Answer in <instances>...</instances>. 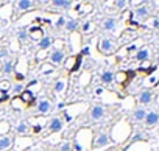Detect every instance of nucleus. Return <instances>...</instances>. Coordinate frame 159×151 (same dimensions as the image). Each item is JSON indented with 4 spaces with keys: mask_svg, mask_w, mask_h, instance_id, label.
<instances>
[{
    "mask_svg": "<svg viewBox=\"0 0 159 151\" xmlns=\"http://www.w3.org/2000/svg\"><path fill=\"white\" fill-rule=\"evenodd\" d=\"M151 11H153V2H143V3H140V5H137L134 8V13L133 14H134L136 19L145 20L151 14Z\"/></svg>",
    "mask_w": 159,
    "mask_h": 151,
    "instance_id": "f257e3e1",
    "label": "nucleus"
},
{
    "mask_svg": "<svg viewBox=\"0 0 159 151\" xmlns=\"http://www.w3.org/2000/svg\"><path fill=\"white\" fill-rule=\"evenodd\" d=\"M117 50V44L116 41H112L111 38H102L100 42H98V51L102 55H112L114 51Z\"/></svg>",
    "mask_w": 159,
    "mask_h": 151,
    "instance_id": "f03ea898",
    "label": "nucleus"
},
{
    "mask_svg": "<svg viewBox=\"0 0 159 151\" xmlns=\"http://www.w3.org/2000/svg\"><path fill=\"white\" fill-rule=\"evenodd\" d=\"M111 139H109V134L105 132V131H98L94 134V140H92V148H103L106 145H109Z\"/></svg>",
    "mask_w": 159,
    "mask_h": 151,
    "instance_id": "7ed1b4c3",
    "label": "nucleus"
},
{
    "mask_svg": "<svg viewBox=\"0 0 159 151\" xmlns=\"http://www.w3.org/2000/svg\"><path fill=\"white\" fill-rule=\"evenodd\" d=\"M64 128V118L59 115H55L50 118V122L47 123V131L48 132H61Z\"/></svg>",
    "mask_w": 159,
    "mask_h": 151,
    "instance_id": "20e7f679",
    "label": "nucleus"
},
{
    "mask_svg": "<svg viewBox=\"0 0 159 151\" xmlns=\"http://www.w3.org/2000/svg\"><path fill=\"white\" fill-rule=\"evenodd\" d=\"M36 111H38V114H41V115L50 114V112L53 111V103H52V100H48V98H41V100L38 101V104H36Z\"/></svg>",
    "mask_w": 159,
    "mask_h": 151,
    "instance_id": "39448f33",
    "label": "nucleus"
},
{
    "mask_svg": "<svg viewBox=\"0 0 159 151\" xmlns=\"http://www.w3.org/2000/svg\"><path fill=\"white\" fill-rule=\"evenodd\" d=\"M105 114H106V109H105L103 104H94L89 111V118L92 122H98L105 117Z\"/></svg>",
    "mask_w": 159,
    "mask_h": 151,
    "instance_id": "423d86ee",
    "label": "nucleus"
},
{
    "mask_svg": "<svg viewBox=\"0 0 159 151\" xmlns=\"http://www.w3.org/2000/svg\"><path fill=\"white\" fill-rule=\"evenodd\" d=\"M48 59H50L52 64H55V65H61V64H64V61H66V51L61 50V48H56V50H53V51L50 53Z\"/></svg>",
    "mask_w": 159,
    "mask_h": 151,
    "instance_id": "0eeeda50",
    "label": "nucleus"
},
{
    "mask_svg": "<svg viewBox=\"0 0 159 151\" xmlns=\"http://www.w3.org/2000/svg\"><path fill=\"white\" fill-rule=\"evenodd\" d=\"M145 126L147 128H153L159 123V112L157 111H147V115H145Z\"/></svg>",
    "mask_w": 159,
    "mask_h": 151,
    "instance_id": "6e6552de",
    "label": "nucleus"
},
{
    "mask_svg": "<svg viewBox=\"0 0 159 151\" xmlns=\"http://www.w3.org/2000/svg\"><path fill=\"white\" fill-rule=\"evenodd\" d=\"M14 145V137L10 135V134H5V135H0V151H7L10 148H13Z\"/></svg>",
    "mask_w": 159,
    "mask_h": 151,
    "instance_id": "1a4fd4ad",
    "label": "nucleus"
},
{
    "mask_svg": "<svg viewBox=\"0 0 159 151\" xmlns=\"http://www.w3.org/2000/svg\"><path fill=\"white\" fill-rule=\"evenodd\" d=\"M34 7V0H17L16 2V10L19 13H27Z\"/></svg>",
    "mask_w": 159,
    "mask_h": 151,
    "instance_id": "9d476101",
    "label": "nucleus"
},
{
    "mask_svg": "<svg viewBox=\"0 0 159 151\" xmlns=\"http://www.w3.org/2000/svg\"><path fill=\"white\" fill-rule=\"evenodd\" d=\"M116 27H117V17H114V16H108L102 22V28L105 31H112V30H116Z\"/></svg>",
    "mask_w": 159,
    "mask_h": 151,
    "instance_id": "9b49d317",
    "label": "nucleus"
},
{
    "mask_svg": "<svg viewBox=\"0 0 159 151\" xmlns=\"http://www.w3.org/2000/svg\"><path fill=\"white\" fill-rule=\"evenodd\" d=\"M100 81L103 83V84H111V83H114L116 81V75H114V72L112 70H103L102 72V75H100Z\"/></svg>",
    "mask_w": 159,
    "mask_h": 151,
    "instance_id": "f8f14e48",
    "label": "nucleus"
},
{
    "mask_svg": "<svg viewBox=\"0 0 159 151\" xmlns=\"http://www.w3.org/2000/svg\"><path fill=\"white\" fill-rule=\"evenodd\" d=\"M137 100H139L140 104H150V103L153 101V92H151V91H142V92L139 94Z\"/></svg>",
    "mask_w": 159,
    "mask_h": 151,
    "instance_id": "ddd939ff",
    "label": "nucleus"
},
{
    "mask_svg": "<svg viewBox=\"0 0 159 151\" xmlns=\"http://www.w3.org/2000/svg\"><path fill=\"white\" fill-rule=\"evenodd\" d=\"M16 132L20 134V135H27L30 132V125L27 120H19L17 125H16Z\"/></svg>",
    "mask_w": 159,
    "mask_h": 151,
    "instance_id": "4468645a",
    "label": "nucleus"
},
{
    "mask_svg": "<svg viewBox=\"0 0 159 151\" xmlns=\"http://www.w3.org/2000/svg\"><path fill=\"white\" fill-rule=\"evenodd\" d=\"M53 38H50V36H44L41 41H39V44H38V48L41 50V51H45V50H48L52 45H53Z\"/></svg>",
    "mask_w": 159,
    "mask_h": 151,
    "instance_id": "2eb2a0df",
    "label": "nucleus"
},
{
    "mask_svg": "<svg viewBox=\"0 0 159 151\" xmlns=\"http://www.w3.org/2000/svg\"><path fill=\"white\" fill-rule=\"evenodd\" d=\"M145 115H147V109L143 106H139L133 112V120L134 122H143L145 120Z\"/></svg>",
    "mask_w": 159,
    "mask_h": 151,
    "instance_id": "dca6fc26",
    "label": "nucleus"
},
{
    "mask_svg": "<svg viewBox=\"0 0 159 151\" xmlns=\"http://www.w3.org/2000/svg\"><path fill=\"white\" fill-rule=\"evenodd\" d=\"M78 27H80V20H78V19H67V22H66V25H64V28H66L67 33L76 31Z\"/></svg>",
    "mask_w": 159,
    "mask_h": 151,
    "instance_id": "f3484780",
    "label": "nucleus"
},
{
    "mask_svg": "<svg viewBox=\"0 0 159 151\" xmlns=\"http://www.w3.org/2000/svg\"><path fill=\"white\" fill-rule=\"evenodd\" d=\"M66 87H67V81L64 78H59V80L55 81L53 91H55V94H64L66 92Z\"/></svg>",
    "mask_w": 159,
    "mask_h": 151,
    "instance_id": "a211bd4d",
    "label": "nucleus"
},
{
    "mask_svg": "<svg viewBox=\"0 0 159 151\" xmlns=\"http://www.w3.org/2000/svg\"><path fill=\"white\" fill-rule=\"evenodd\" d=\"M73 0H52V5L56 8H62V10H70L72 8Z\"/></svg>",
    "mask_w": 159,
    "mask_h": 151,
    "instance_id": "6ab92c4d",
    "label": "nucleus"
},
{
    "mask_svg": "<svg viewBox=\"0 0 159 151\" xmlns=\"http://www.w3.org/2000/svg\"><path fill=\"white\" fill-rule=\"evenodd\" d=\"M28 36L31 38V39H34V41H41L44 36H42V28L41 27H31L30 30H28Z\"/></svg>",
    "mask_w": 159,
    "mask_h": 151,
    "instance_id": "aec40b11",
    "label": "nucleus"
},
{
    "mask_svg": "<svg viewBox=\"0 0 159 151\" xmlns=\"http://www.w3.org/2000/svg\"><path fill=\"white\" fill-rule=\"evenodd\" d=\"M136 59L137 61H147V59H150V50L148 48H139L137 50V53H136Z\"/></svg>",
    "mask_w": 159,
    "mask_h": 151,
    "instance_id": "412c9836",
    "label": "nucleus"
},
{
    "mask_svg": "<svg viewBox=\"0 0 159 151\" xmlns=\"http://www.w3.org/2000/svg\"><path fill=\"white\" fill-rule=\"evenodd\" d=\"M20 98H22V101H25L27 104H30L33 100H34V95H33V92L31 91H28V89H25L24 92H22V95H20Z\"/></svg>",
    "mask_w": 159,
    "mask_h": 151,
    "instance_id": "4be33fe9",
    "label": "nucleus"
},
{
    "mask_svg": "<svg viewBox=\"0 0 159 151\" xmlns=\"http://www.w3.org/2000/svg\"><path fill=\"white\" fill-rule=\"evenodd\" d=\"M14 72V61H7L5 64H3V73L5 75H11Z\"/></svg>",
    "mask_w": 159,
    "mask_h": 151,
    "instance_id": "5701e85b",
    "label": "nucleus"
},
{
    "mask_svg": "<svg viewBox=\"0 0 159 151\" xmlns=\"http://www.w3.org/2000/svg\"><path fill=\"white\" fill-rule=\"evenodd\" d=\"M56 151H72V143L67 142V140H64V142H61L56 146Z\"/></svg>",
    "mask_w": 159,
    "mask_h": 151,
    "instance_id": "b1692460",
    "label": "nucleus"
},
{
    "mask_svg": "<svg viewBox=\"0 0 159 151\" xmlns=\"http://www.w3.org/2000/svg\"><path fill=\"white\" fill-rule=\"evenodd\" d=\"M114 5L119 11H125L128 7V0H114Z\"/></svg>",
    "mask_w": 159,
    "mask_h": 151,
    "instance_id": "393cba45",
    "label": "nucleus"
},
{
    "mask_svg": "<svg viewBox=\"0 0 159 151\" xmlns=\"http://www.w3.org/2000/svg\"><path fill=\"white\" fill-rule=\"evenodd\" d=\"M24 91H25V86L22 83H16V84L11 86V92L13 94H22Z\"/></svg>",
    "mask_w": 159,
    "mask_h": 151,
    "instance_id": "a878e982",
    "label": "nucleus"
},
{
    "mask_svg": "<svg viewBox=\"0 0 159 151\" xmlns=\"http://www.w3.org/2000/svg\"><path fill=\"white\" fill-rule=\"evenodd\" d=\"M8 131H10V123L5 122V120H0V134L5 135Z\"/></svg>",
    "mask_w": 159,
    "mask_h": 151,
    "instance_id": "bb28decb",
    "label": "nucleus"
},
{
    "mask_svg": "<svg viewBox=\"0 0 159 151\" xmlns=\"http://www.w3.org/2000/svg\"><path fill=\"white\" fill-rule=\"evenodd\" d=\"M17 38H19V41H22V42H25L30 36H28V30H19L17 31Z\"/></svg>",
    "mask_w": 159,
    "mask_h": 151,
    "instance_id": "cd10ccee",
    "label": "nucleus"
},
{
    "mask_svg": "<svg viewBox=\"0 0 159 151\" xmlns=\"http://www.w3.org/2000/svg\"><path fill=\"white\" fill-rule=\"evenodd\" d=\"M8 89H11V83H10L8 80H3L2 83H0V91H2L3 94H7Z\"/></svg>",
    "mask_w": 159,
    "mask_h": 151,
    "instance_id": "c85d7f7f",
    "label": "nucleus"
},
{
    "mask_svg": "<svg viewBox=\"0 0 159 151\" xmlns=\"http://www.w3.org/2000/svg\"><path fill=\"white\" fill-rule=\"evenodd\" d=\"M80 65H81V56H76L75 58V64H73V67L70 69V72L73 73V72H78L80 70Z\"/></svg>",
    "mask_w": 159,
    "mask_h": 151,
    "instance_id": "c756f323",
    "label": "nucleus"
},
{
    "mask_svg": "<svg viewBox=\"0 0 159 151\" xmlns=\"http://www.w3.org/2000/svg\"><path fill=\"white\" fill-rule=\"evenodd\" d=\"M147 139V135L142 132V131H137L136 134H134V137H133V142H137V140H145Z\"/></svg>",
    "mask_w": 159,
    "mask_h": 151,
    "instance_id": "7c9ffc66",
    "label": "nucleus"
},
{
    "mask_svg": "<svg viewBox=\"0 0 159 151\" xmlns=\"http://www.w3.org/2000/svg\"><path fill=\"white\" fill-rule=\"evenodd\" d=\"M92 30H94L92 22H86V24L83 25V31H84V33H92Z\"/></svg>",
    "mask_w": 159,
    "mask_h": 151,
    "instance_id": "2f4dec72",
    "label": "nucleus"
},
{
    "mask_svg": "<svg viewBox=\"0 0 159 151\" xmlns=\"http://www.w3.org/2000/svg\"><path fill=\"white\" fill-rule=\"evenodd\" d=\"M66 22H67V19H66V17H59V19H58V22H56V27H58V28H62V27L66 25Z\"/></svg>",
    "mask_w": 159,
    "mask_h": 151,
    "instance_id": "473e14b6",
    "label": "nucleus"
},
{
    "mask_svg": "<svg viewBox=\"0 0 159 151\" xmlns=\"http://www.w3.org/2000/svg\"><path fill=\"white\" fill-rule=\"evenodd\" d=\"M42 129H44V128H42V125H34V126L31 128V131H33L34 134H39V132H41Z\"/></svg>",
    "mask_w": 159,
    "mask_h": 151,
    "instance_id": "72a5a7b5",
    "label": "nucleus"
},
{
    "mask_svg": "<svg viewBox=\"0 0 159 151\" xmlns=\"http://www.w3.org/2000/svg\"><path fill=\"white\" fill-rule=\"evenodd\" d=\"M153 27L154 28H159V17H154L153 19Z\"/></svg>",
    "mask_w": 159,
    "mask_h": 151,
    "instance_id": "f704fd0d",
    "label": "nucleus"
},
{
    "mask_svg": "<svg viewBox=\"0 0 159 151\" xmlns=\"http://www.w3.org/2000/svg\"><path fill=\"white\" fill-rule=\"evenodd\" d=\"M102 92H103V89H102V87H97V89H95V94H97V95H100Z\"/></svg>",
    "mask_w": 159,
    "mask_h": 151,
    "instance_id": "c9c22d12",
    "label": "nucleus"
},
{
    "mask_svg": "<svg viewBox=\"0 0 159 151\" xmlns=\"http://www.w3.org/2000/svg\"><path fill=\"white\" fill-rule=\"evenodd\" d=\"M36 83H38V81H36V80H33V81H30V83H28V86H34Z\"/></svg>",
    "mask_w": 159,
    "mask_h": 151,
    "instance_id": "e433bc0d",
    "label": "nucleus"
},
{
    "mask_svg": "<svg viewBox=\"0 0 159 151\" xmlns=\"http://www.w3.org/2000/svg\"><path fill=\"white\" fill-rule=\"evenodd\" d=\"M64 106H66V104H64V103H59V104H58V109H62V108H64Z\"/></svg>",
    "mask_w": 159,
    "mask_h": 151,
    "instance_id": "4c0bfd02",
    "label": "nucleus"
},
{
    "mask_svg": "<svg viewBox=\"0 0 159 151\" xmlns=\"http://www.w3.org/2000/svg\"><path fill=\"white\" fill-rule=\"evenodd\" d=\"M2 115H3V112H2V111H0V120H2Z\"/></svg>",
    "mask_w": 159,
    "mask_h": 151,
    "instance_id": "58836bf2",
    "label": "nucleus"
},
{
    "mask_svg": "<svg viewBox=\"0 0 159 151\" xmlns=\"http://www.w3.org/2000/svg\"><path fill=\"white\" fill-rule=\"evenodd\" d=\"M83 2H91V0H83Z\"/></svg>",
    "mask_w": 159,
    "mask_h": 151,
    "instance_id": "ea45409f",
    "label": "nucleus"
},
{
    "mask_svg": "<svg viewBox=\"0 0 159 151\" xmlns=\"http://www.w3.org/2000/svg\"><path fill=\"white\" fill-rule=\"evenodd\" d=\"M36 151H38V149H36Z\"/></svg>",
    "mask_w": 159,
    "mask_h": 151,
    "instance_id": "a19ab883",
    "label": "nucleus"
}]
</instances>
